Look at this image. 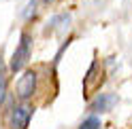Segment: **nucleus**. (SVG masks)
<instances>
[{
	"label": "nucleus",
	"instance_id": "7ed1b4c3",
	"mask_svg": "<svg viewBox=\"0 0 132 129\" xmlns=\"http://www.w3.org/2000/svg\"><path fill=\"white\" fill-rule=\"evenodd\" d=\"M36 80H38V76H36L34 70H28V72H23V74L19 76L17 85H15V91H17L19 100L26 102V100H30L32 95L36 93Z\"/></svg>",
	"mask_w": 132,
	"mask_h": 129
},
{
	"label": "nucleus",
	"instance_id": "6e6552de",
	"mask_svg": "<svg viewBox=\"0 0 132 129\" xmlns=\"http://www.w3.org/2000/svg\"><path fill=\"white\" fill-rule=\"evenodd\" d=\"M43 2H53V0H43Z\"/></svg>",
	"mask_w": 132,
	"mask_h": 129
},
{
	"label": "nucleus",
	"instance_id": "0eeeda50",
	"mask_svg": "<svg viewBox=\"0 0 132 129\" xmlns=\"http://www.w3.org/2000/svg\"><path fill=\"white\" fill-rule=\"evenodd\" d=\"M79 129H100V119L98 116H87L83 123L79 125Z\"/></svg>",
	"mask_w": 132,
	"mask_h": 129
},
{
	"label": "nucleus",
	"instance_id": "f03ea898",
	"mask_svg": "<svg viewBox=\"0 0 132 129\" xmlns=\"http://www.w3.org/2000/svg\"><path fill=\"white\" fill-rule=\"evenodd\" d=\"M102 80H104V72L100 68V63L94 61L92 66H89V70L85 72V76H83V95L85 98H92V95L100 89Z\"/></svg>",
	"mask_w": 132,
	"mask_h": 129
},
{
	"label": "nucleus",
	"instance_id": "20e7f679",
	"mask_svg": "<svg viewBox=\"0 0 132 129\" xmlns=\"http://www.w3.org/2000/svg\"><path fill=\"white\" fill-rule=\"evenodd\" d=\"M32 106L28 104H17V106L11 108V114H9V125L11 129H28L30 125V119H32Z\"/></svg>",
	"mask_w": 132,
	"mask_h": 129
},
{
	"label": "nucleus",
	"instance_id": "39448f33",
	"mask_svg": "<svg viewBox=\"0 0 132 129\" xmlns=\"http://www.w3.org/2000/svg\"><path fill=\"white\" fill-rule=\"evenodd\" d=\"M115 104H117V98H115L113 93H100L92 104H89V110L92 112H109Z\"/></svg>",
	"mask_w": 132,
	"mask_h": 129
},
{
	"label": "nucleus",
	"instance_id": "423d86ee",
	"mask_svg": "<svg viewBox=\"0 0 132 129\" xmlns=\"http://www.w3.org/2000/svg\"><path fill=\"white\" fill-rule=\"evenodd\" d=\"M4 93H6V70H4L2 59H0V104L4 100Z\"/></svg>",
	"mask_w": 132,
	"mask_h": 129
},
{
	"label": "nucleus",
	"instance_id": "f257e3e1",
	"mask_svg": "<svg viewBox=\"0 0 132 129\" xmlns=\"http://www.w3.org/2000/svg\"><path fill=\"white\" fill-rule=\"evenodd\" d=\"M30 55H32V36L28 34V32H21L19 45L15 47V51H13V57H11V63H9V70L13 72V74H15V72H21L23 68L28 66Z\"/></svg>",
	"mask_w": 132,
	"mask_h": 129
}]
</instances>
